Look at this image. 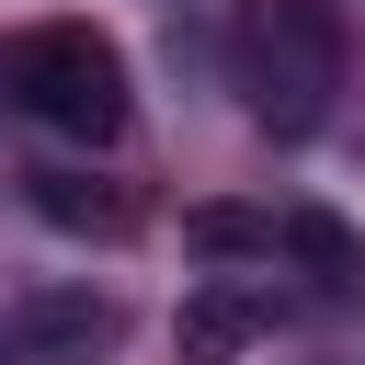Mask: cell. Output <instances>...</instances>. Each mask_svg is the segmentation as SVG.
<instances>
[{
	"instance_id": "obj_1",
	"label": "cell",
	"mask_w": 365,
	"mask_h": 365,
	"mask_svg": "<svg viewBox=\"0 0 365 365\" xmlns=\"http://www.w3.org/2000/svg\"><path fill=\"white\" fill-rule=\"evenodd\" d=\"M228 80H240L251 125L319 137V114L342 91V11L331 0H228Z\"/></svg>"
},
{
	"instance_id": "obj_2",
	"label": "cell",
	"mask_w": 365,
	"mask_h": 365,
	"mask_svg": "<svg viewBox=\"0 0 365 365\" xmlns=\"http://www.w3.org/2000/svg\"><path fill=\"white\" fill-rule=\"evenodd\" d=\"M0 91H11L34 125L80 137V148H114V137H125V57H114L91 23H23V34L0 46Z\"/></svg>"
},
{
	"instance_id": "obj_3",
	"label": "cell",
	"mask_w": 365,
	"mask_h": 365,
	"mask_svg": "<svg viewBox=\"0 0 365 365\" xmlns=\"http://www.w3.org/2000/svg\"><path fill=\"white\" fill-rule=\"evenodd\" d=\"M0 354L11 365H91V354H114V308L103 297H34L0 331Z\"/></svg>"
},
{
	"instance_id": "obj_4",
	"label": "cell",
	"mask_w": 365,
	"mask_h": 365,
	"mask_svg": "<svg viewBox=\"0 0 365 365\" xmlns=\"http://www.w3.org/2000/svg\"><path fill=\"white\" fill-rule=\"evenodd\" d=\"M251 331H262V297H240V285H194L182 319H171V354H182V365H240Z\"/></svg>"
},
{
	"instance_id": "obj_5",
	"label": "cell",
	"mask_w": 365,
	"mask_h": 365,
	"mask_svg": "<svg viewBox=\"0 0 365 365\" xmlns=\"http://www.w3.org/2000/svg\"><path fill=\"white\" fill-rule=\"evenodd\" d=\"M285 251H297L331 297H354V285H365V240H354L331 205H285Z\"/></svg>"
},
{
	"instance_id": "obj_6",
	"label": "cell",
	"mask_w": 365,
	"mask_h": 365,
	"mask_svg": "<svg viewBox=\"0 0 365 365\" xmlns=\"http://www.w3.org/2000/svg\"><path fill=\"white\" fill-rule=\"evenodd\" d=\"M182 240L217 251V262H240V251H285V217H262V205H194Z\"/></svg>"
},
{
	"instance_id": "obj_7",
	"label": "cell",
	"mask_w": 365,
	"mask_h": 365,
	"mask_svg": "<svg viewBox=\"0 0 365 365\" xmlns=\"http://www.w3.org/2000/svg\"><path fill=\"white\" fill-rule=\"evenodd\" d=\"M34 205L57 228H125V194H91L80 171H34Z\"/></svg>"
}]
</instances>
